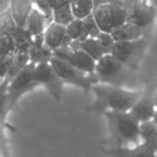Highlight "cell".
<instances>
[{
	"label": "cell",
	"instance_id": "cell-1",
	"mask_svg": "<svg viewBox=\"0 0 157 157\" xmlns=\"http://www.w3.org/2000/svg\"><path fill=\"white\" fill-rule=\"evenodd\" d=\"M91 90L96 99L90 109L99 113L108 110L129 112L143 93V90L134 91L102 83L93 85Z\"/></svg>",
	"mask_w": 157,
	"mask_h": 157
},
{
	"label": "cell",
	"instance_id": "cell-2",
	"mask_svg": "<svg viewBox=\"0 0 157 157\" xmlns=\"http://www.w3.org/2000/svg\"><path fill=\"white\" fill-rule=\"evenodd\" d=\"M134 72L112 54L103 56L98 60L95 69L99 83L124 89L134 85Z\"/></svg>",
	"mask_w": 157,
	"mask_h": 157
},
{
	"label": "cell",
	"instance_id": "cell-3",
	"mask_svg": "<svg viewBox=\"0 0 157 157\" xmlns=\"http://www.w3.org/2000/svg\"><path fill=\"white\" fill-rule=\"evenodd\" d=\"M109 131L116 146H125L128 143H138L140 137V123L129 112L105 111Z\"/></svg>",
	"mask_w": 157,
	"mask_h": 157
},
{
	"label": "cell",
	"instance_id": "cell-4",
	"mask_svg": "<svg viewBox=\"0 0 157 157\" xmlns=\"http://www.w3.org/2000/svg\"><path fill=\"white\" fill-rule=\"evenodd\" d=\"M49 63L63 82L79 87L86 93L91 90L93 85L99 83L96 73H87L54 56Z\"/></svg>",
	"mask_w": 157,
	"mask_h": 157
},
{
	"label": "cell",
	"instance_id": "cell-5",
	"mask_svg": "<svg viewBox=\"0 0 157 157\" xmlns=\"http://www.w3.org/2000/svg\"><path fill=\"white\" fill-rule=\"evenodd\" d=\"M149 46L146 36L127 42H118L113 46L112 55L133 72L138 70Z\"/></svg>",
	"mask_w": 157,
	"mask_h": 157
},
{
	"label": "cell",
	"instance_id": "cell-6",
	"mask_svg": "<svg viewBox=\"0 0 157 157\" xmlns=\"http://www.w3.org/2000/svg\"><path fill=\"white\" fill-rule=\"evenodd\" d=\"M124 7L126 12V22L140 27L145 36V31L156 19V8L146 0H126Z\"/></svg>",
	"mask_w": 157,
	"mask_h": 157
},
{
	"label": "cell",
	"instance_id": "cell-7",
	"mask_svg": "<svg viewBox=\"0 0 157 157\" xmlns=\"http://www.w3.org/2000/svg\"><path fill=\"white\" fill-rule=\"evenodd\" d=\"M36 65L30 62L16 76L13 77L8 86L7 113L13 109L22 95L37 86L33 78V71Z\"/></svg>",
	"mask_w": 157,
	"mask_h": 157
},
{
	"label": "cell",
	"instance_id": "cell-8",
	"mask_svg": "<svg viewBox=\"0 0 157 157\" xmlns=\"http://www.w3.org/2000/svg\"><path fill=\"white\" fill-rule=\"evenodd\" d=\"M93 16L101 32L111 33L115 29L126 22L124 4L109 3L95 9Z\"/></svg>",
	"mask_w": 157,
	"mask_h": 157
},
{
	"label": "cell",
	"instance_id": "cell-9",
	"mask_svg": "<svg viewBox=\"0 0 157 157\" xmlns=\"http://www.w3.org/2000/svg\"><path fill=\"white\" fill-rule=\"evenodd\" d=\"M33 78L38 85H43L49 94L56 100H60L63 91V83L49 63H39L35 66Z\"/></svg>",
	"mask_w": 157,
	"mask_h": 157
},
{
	"label": "cell",
	"instance_id": "cell-10",
	"mask_svg": "<svg viewBox=\"0 0 157 157\" xmlns=\"http://www.w3.org/2000/svg\"><path fill=\"white\" fill-rule=\"evenodd\" d=\"M52 56L83 72L90 74L95 73L96 62L80 49L72 50L69 46L60 48L53 51Z\"/></svg>",
	"mask_w": 157,
	"mask_h": 157
},
{
	"label": "cell",
	"instance_id": "cell-11",
	"mask_svg": "<svg viewBox=\"0 0 157 157\" xmlns=\"http://www.w3.org/2000/svg\"><path fill=\"white\" fill-rule=\"evenodd\" d=\"M155 90L148 88L143 90L140 99L136 102L129 113L140 123L152 120L156 110L153 100V95Z\"/></svg>",
	"mask_w": 157,
	"mask_h": 157
},
{
	"label": "cell",
	"instance_id": "cell-12",
	"mask_svg": "<svg viewBox=\"0 0 157 157\" xmlns=\"http://www.w3.org/2000/svg\"><path fill=\"white\" fill-rule=\"evenodd\" d=\"M71 42L66 26L54 22L46 26L44 32V43L52 52L60 48L68 47Z\"/></svg>",
	"mask_w": 157,
	"mask_h": 157
},
{
	"label": "cell",
	"instance_id": "cell-13",
	"mask_svg": "<svg viewBox=\"0 0 157 157\" xmlns=\"http://www.w3.org/2000/svg\"><path fill=\"white\" fill-rule=\"evenodd\" d=\"M102 152L111 157H157L156 149L144 142L132 148L115 146L109 149H104Z\"/></svg>",
	"mask_w": 157,
	"mask_h": 157
},
{
	"label": "cell",
	"instance_id": "cell-14",
	"mask_svg": "<svg viewBox=\"0 0 157 157\" xmlns=\"http://www.w3.org/2000/svg\"><path fill=\"white\" fill-rule=\"evenodd\" d=\"M29 56L31 63L35 65L49 63L53 57L52 51L44 43V34L33 37V41L29 49Z\"/></svg>",
	"mask_w": 157,
	"mask_h": 157
},
{
	"label": "cell",
	"instance_id": "cell-15",
	"mask_svg": "<svg viewBox=\"0 0 157 157\" xmlns=\"http://www.w3.org/2000/svg\"><path fill=\"white\" fill-rule=\"evenodd\" d=\"M33 0H11L10 10L19 27H25V22L34 9Z\"/></svg>",
	"mask_w": 157,
	"mask_h": 157
},
{
	"label": "cell",
	"instance_id": "cell-16",
	"mask_svg": "<svg viewBox=\"0 0 157 157\" xmlns=\"http://www.w3.org/2000/svg\"><path fill=\"white\" fill-rule=\"evenodd\" d=\"M110 34L116 43L133 41L144 36V33L140 27L127 22L115 29Z\"/></svg>",
	"mask_w": 157,
	"mask_h": 157
},
{
	"label": "cell",
	"instance_id": "cell-17",
	"mask_svg": "<svg viewBox=\"0 0 157 157\" xmlns=\"http://www.w3.org/2000/svg\"><path fill=\"white\" fill-rule=\"evenodd\" d=\"M46 26H47V22L43 13H41L38 9H33L27 18L25 28L29 32L33 37H36L44 34Z\"/></svg>",
	"mask_w": 157,
	"mask_h": 157
},
{
	"label": "cell",
	"instance_id": "cell-18",
	"mask_svg": "<svg viewBox=\"0 0 157 157\" xmlns=\"http://www.w3.org/2000/svg\"><path fill=\"white\" fill-rule=\"evenodd\" d=\"M52 19L56 23L66 27L75 19L70 0H59L52 10Z\"/></svg>",
	"mask_w": 157,
	"mask_h": 157
},
{
	"label": "cell",
	"instance_id": "cell-19",
	"mask_svg": "<svg viewBox=\"0 0 157 157\" xmlns=\"http://www.w3.org/2000/svg\"><path fill=\"white\" fill-rule=\"evenodd\" d=\"M16 44L15 52H28L33 41V36L25 27L17 26L13 35Z\"/></svg>",
	"mask_w": 157,
	"mask_h": 157
},
{
	"label": "cell",
	"instance_id": "cell-20",
	"mask_svg": "<svg viewBox=\"0 0 157 157\" xmlns=\"http://www.w3.org/2000/svg\"><path fill=\"white\" fill-rule=\"evenodd\" d=\"M70 2L75 19H83L94 11L93 0H70Z\"/></svg>",
	"mask_w": 157,
	"mask_h": 157
},
{
	"label": "cell",
	"instance_id": "cell-21",
	"mask_svg": "<svg viewBox=\"0 0 157 157\" xmlns=\"http://www.w3.org/2000/svg\"><path fill=\"white\" fill-rule=\"evenodd\" d=\"M67 35L72 41L82 42L89 38L82 19H75L66 26Z\"/></svg>",
	"mask_w": 157,
	"mask_h": 157
},
{
	"label": "cell",
	"instance_id": "cell-22",
	"mask_svg": "<svg viewBox=\"0 0 157 157\" xmlns=\"http://www.w3.org/2000/svg\"><path fill=\"white\" fill-rule=\"evenodd\" d=\"M140 137L157 150V125L152 120L140 123Z\"/></svg>",
	"mask_w": 157,
	"mask_h": 157
},
{
	"label": "cell",
	"instance_id": "cell-23",
	"mask_svg": "<svg viewBox=\"0 0 157 157\" xmlns=\"http://www.w3.org/2000/svg\"><path fill=\"white\" fill-rule=\"evenodd\" d=\"M29 63L30 60L28 52H15L14 59H13L12 66L5 78H8L10 82L12 78L16 76Z\"/></svg>",
	"mask_w": 157,
	"mask_h": 157
},
{
	"label": "cell",
	"instance_id": "cell-24",
	"mask_svg": "<svg viewBox=\"0 0 157 157\" xmlns=\"http://www.w3.org/2000/svg\"><path fill=\"white\" fill-rule=\"evenodd\" d=\"M78 49L83 51L96 62L104 56L96 39L93 38L89 37L84 41L78 42Z\"/></svg>",
	"mask_w": 157,
	"mask_h": 157
},
{
	"label": "cell",
	"instance_id": "cell-25",
	"mask_svg": "<svg viewBox=\"0 0 157 157\" xmlns=\"http://www.w3.org/2000/svg\"><path fill=\"white\" fill-rule=\"evenodd\" d=\"M16 28L17 25L12 16L10 9L0 13V34L13 36Z\"/></svg>",
	"mask_w": 157,
	"mask_h": 157
},
{
	"label": "cell",
	"instance_id": "cell-26",
	"mask_svg": "<svg viewBox=\"0 0 157 157\" xmlns=\"http://www.w3.org/2000/svg\"><path fill=\"white\" fill-rule=\"evenodd\" d=\"M10 80L4 78L0 82V124L3 125L7 113V104H8V86Z\"/></svg>",
	"mask_w": 157,
	"mask_h": 157
},
{
	"label": "cell",
	"instance_id": "cell-27",
	"mask_svg": "<svg viewBox=\"0 0 157 157\" xmlns=\"http://www.w3.org/2000/svg\"><path fill=\"white\" fill-rule=\"evenodd\" d=\"M59 0H33V3L36 9L43 13L46 19L47 25L53 22L52 19V10Z\"/></svg>",
	"mask_w": 157,
	"mask_h": 157
},
{
	"label": "cell",
	"instance_id": "cell-28",
	"mask_svg": "<svg viewBox=\"0 0 157 157\" xmlns=\"http://www.w3.org/2000/svg\"><path fill=\"white\" fill-rule=\"evenodd\" d=\"M16 51V44H15L13 36L11 35L0 34V56H6L13 54Z\"/></svg>",
	"mask_w": 157,
	"mask_h": 157
},
{
	"label": "cell",
	"instance_id": "cell-29",
	"mask_svg": "<svg viewBox=\"0 0 157 157\" xmlns=\"http://www.w3.org/2000/svg\"><path fill=\"white\" fill-rule=\"evenodd\" d=\"M96 40H97L104 56L109 55L112 53L113 46H114L116 42L110 33L101 32L96 38Z\"/></svg>",
	"mask_w": 157,
	"mask_h": 157
},
{
	"label": "cell",
	"instance_id": "cell-30",
	"mask_svg": "<svg viewBox=\"0 0 157 157\" xmlns=\"http://www.w3.org/2000/svg\"><path fill=\"white\" fill-rule=\"evenodd\" d=\"M84 25H85L86 30L89 35V37L96 39L99 36V33H101V30L95 19L93 14L90 15L89 16L86 17L85 19H82Z\"/></svg>",
	"mask_w": 157,
	"mask_h": 157
},
{
	"label": "cell",
	"instance_id": "cell-31",
	"mask_svg": "<svg viewBox=\"0 0 157 157\" xmlns=\"http://www.w3.org/2000/svg\"><path fill=\"white\" fill-rule=\"evenodd\" d=\"M14 59V53L11 55L1 56H0V78L3 79L10 71Z\"/></svg>",
	"mask_w": 157,
	"mask_h": 157
},
{
	"label": "cell",
	"instance_id": "cell-32",
	"mask_svg": "<svg viewBox=\"0 0 157 157\" xmlns=\"http://www.w3.org/2000/svg\"><path fill=\"white\" fill-rule=\"evenodd\" d=\"M93 5H94V10L97 7L100 6L102 5H105V4H109V3H119L116 2V0H93ZM121 4V3H119Z\"/></svg>",
	"mask_w": 157,
	"mask_h": 157
},
{
	"label": "cell",
	"instance_id": "cell-33",
	"mask_svg": "<svg viewBox=\"0 0 157 157\" xmlns=\"http://www.w3.org/2000/svg\"><path fill=\"white\" fill-rule=\"evenodd\" d=\"M11 0H0V13H3L10 8Z\"/></svg>",
	"mask_w": 157,
	"mask_h": 157
},
{
	"label": "cell",
	"instance_id": "cell-34",
	"mask_svg": "<svg viewBox=\"0 0 157 157\" xmlns=\"http://www.w3.org/2000/svg\"><path fill=\"white\" fill-rule=\"evenodd\" d=\"M153 100H154V103H155V109H157V91L155 92L153 95Z\"/></svg>",
	"mask_w": 157,
	"mask_h": 157
},
{
	"label": "cell",
	"instance_id": "cell-35",
	"mask_svg": "<svg viewBox=\"0 0 157 157\" xmlns=\"http://www.w3.org/2000/svg\"><path fill=\"white\" fill-rule=\"evenodd\" d=\"M152 122H153L154 123H155V124H156L157 125V109L155 110V114H154V116H153V118H152Z\"/></svg>",
	"mask_w": 157,
	"mask_h": 157
},
{
	"label": "cell",
	"instance_id": "cell-36",
	"mask_svg": "<svg viewBox=\"0 0 157 157\" xmlns=\"http://www.w3.org/2000/svg\"><path fill=\"white\" fill-rule=\"evenodd\" d=\"M149 1L155 7V8H156L157 10V0H149Z\"/></svg>",
	"mask_w": 157,
	"mask_h": 157
},
{
	"label": "cell",
	"instance_id": "cell-37",
	"mask_svg": "<svg viewBox=\"0 0 157 157\" xmlns=\"http://www.w3.org/2000/svg\"><path fill=\"white\" fill-rule=\"evenodd\" d=\"M2 128L1 124H0V141L2 140Z\"/></svg>",
	"mask_w": 157,
	"mask_h": 157
},
{
	"label": "cell",
	"instance_id": "cell-38",
	"mask_svg": "<svg viewBox=\"0 0 157 157\" xmlns=\"http://www.w3.org/2000/svg\"><path fill=\"white\" fill-rule=\"evenodd\" d=\"M116 2H118L119 3H121V4H124V2H126V0H116Z\"/></svg>",
	"mask_w": 157,
	"mask_h": 157
},
{
	"label": "cell",
	"instance_id": "cell-39",
	"mask_svg": "<svg viewBox=\"0 0 157 157\" xmlns=\"http://www.w3.org/2000/svg\"><path fill=\"white\" fill-rule=\"evenodd\" d=\"M1 145H2V140L0 141V157H2V146H1Z\"/></svg>",
	"mask_w": 157,
	"mask_h": 157
},
{
	"label": "cell",
	"instance_id": "cell-40",
	"mask_svg": "<svg viewBox=\"0 0 157 157\" xmlns=\"http://www.w3.org/2000/svg\"><path fill=\"white\" fill-rule=\"evenodd\" d=\"M1 80H2V79H1V78H0V82H1Z\"/></svg>",
	"mask_w": 157,
	"mask_h": 157
},
{
	"label": "cell",
	"instance_id": "cell-41",
	"mask_svg": "<svg viewBox=\"0 0 157 157\" xmlns=\"http://www.w3.org/2000/svg\"><path fill=\"white\" fill-rule=\"evenodd\" d=\"M146 1H149V0H146Z\"/></svg>",
	"mask_w": 157,
	"mask_h": 157
}]
</instances>
